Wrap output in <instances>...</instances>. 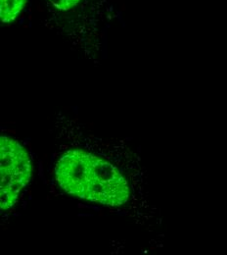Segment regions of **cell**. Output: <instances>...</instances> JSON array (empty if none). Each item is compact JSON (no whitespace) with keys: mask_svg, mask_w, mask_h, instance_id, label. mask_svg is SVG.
Masks as SVG:
<instances>
[{"mask_svg":"<svg viewBox=\"0 0 227 255\" xmlns=\"http://www.w3.org/2000/svg\"><path fill=\"white\" fill-rule=\"evenodd\" d=\"M55 176L67 193L102 205L121 206L130 197L128 181L114 165L82 150L64 153Z\"/></svg>","mask_w":227,"mask_h":255,"instance_id":"obj_1","label":"cell"},{"mask_svg":"<svg viewBox=\"0 0 227 255\" xmlns=\"http://www.w3.org/2000/svg\"><path fill=\"white\" fill-rule=\"evenodd\" d=\"M1 162V210L12 208L20 192L32 179L33 166L27 150L15 139L2 135L0 138Z\"/></svg>","mask_w":227,"mask_h":255,"instance_id":"obj_2","label":"cell"},{"mask_svg":"<svg viewBox=\"0 0 227 255\" xmlns=\"http://www.w3.org/2000/svg\"><path fill=\"white\" fill-rule=\"evenodd\" d=\"M27 0H0V18L3 23H10L23 10Z\"/></svg>","mask_w":227,"mask_h":255,"instance_id":"obj_3","label":"cell"},{"mask_svg":"<svg viewBox=\"0 0 227 255\" xmlns=\"http://www.w3.org/2000/svg\"><path fill=\"white\" fill-rule=\"evenodd\" d=\"M51 3L59 10H70L77 5L80 0H50Z\"/></svg>","mask_w":227,"mask_h":255,"instance_id":"obj_4","label":"cell"}]
</instances>
